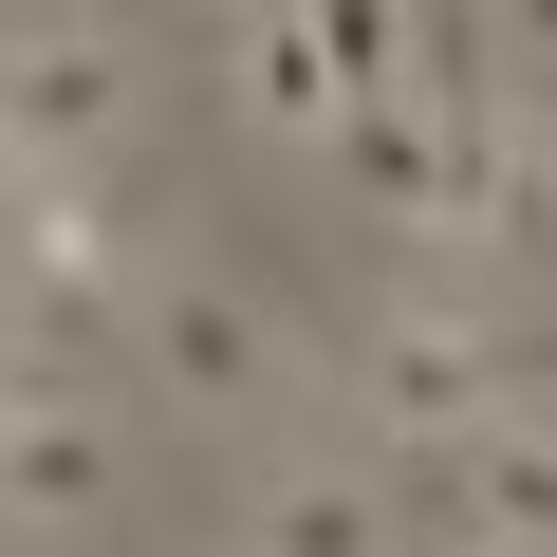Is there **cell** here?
<instances>
[{
    "label": "cell",
    "instance_id": "6da1fadb",
    "mask_svg": "<svg viewBox=\"0 0 557 557\" xmlns=\"http://www.w3.org/2000/svg\"><path fill=\"white\" fill-rule=\"evenodd\" d=\"M112 409L38 354V335H0V539H94L112 520Z\"/></svg>",
    "mask_w": 557,
    "mask_h": 557
},
{
    "label": "cell",
    "instance_id": "7a4b0ae2",
    "mask_svg": "<svg viewBox=\"0 0 557 557\" xmlns=\"http://www.w3.org/2000/svg\"><path fill=\"white\" fill-rule=\"evenodd\" d=\"M0 112L38 168H112L131 149V38L112 20H0Z\"/></svg>",
    "mask_w": 557,
    "mask_h": 557
},
{
    "label": "cell",
    "instance_id": "3957f363",
    "mask_svg": "<svg viewBox=\"0 0 557 557\" xmlns=\"http://www.w3.org/2000/svg\"><path fill=\"white\" fill-rule=\"evenodd\" d=\"M354 409H372L391 446H465V428H502V409H520V372H502V335H483V317H391V335L354 354Z\"/></svg>",
    "mask_w": 557,
    "mask_h": 557
},
{
    "label": "cell",
    "instance_id": "277c9868",
    "mask_svg": "<svg viewBox=\"0 0 557 557\" xmlns=\"http://www.w3.org/2000/svg\"><path fill=\"white\" fill-rule=\"evenodd\" d=\"M131 335H149V372H168L205 428H242V409L278 391V317L223 298V278H168V260H149V278H131Z\"/></svg>",
    "mask_w": 557,
    "mask_h": 557
},
{
    "label": "cell",
    "instance_id": "5b68a950",
    "mask_svg": "<svg viewBox=\"0 0 557 557\" xmlns=\"http://www.w3.org/2000/svg\"><path fill=\"white\" fill-rule=\"evenodd\" d=\"M0 242H20V317H131V278H149L94 168H38L20 205H0Z\"/></svg>",
    "mask_w": 557,
    "mask_h": 557
},
{
    "label": "cell",
    "instance_id": "8992f818",
    "mask_svg": "<svg viewBox=\"0 0 557 557\" xmlns=\"http://www.w3.org/2000/svg\"><path fill=\"white\" fill-rule=\"evenodd\" d=\"M242 557H391V483L372 465H278L242 502Z\"/></svg>",
    "mask_w": 557,
    "mask_h": 557
},
{
    "label": "cell",
    "instance_id": "52a82bcc",
    "mask_svg": "<svg viewBox=\"0 0 557 557\" xmlns=\"http://www.w3.org/2000/svg\"><path fill=\"white\" fill-rule=\"evenodd\" d=\"M335 168H354L372 205H409V223H428V186H446V112H428L409 75H391V94H335Z\"/></svg>",
    "mask_w": 557,
    "mask_h": 557
},
{
    "label": "cell",
    "instance_id": "ba28073f",
    "mask_svg": "<svg viewBox=\"0 0 557 557\" xmlns=\"http://www.w3.org/2000/svg\"><path fill=\"white\" fill-rule=\"evenodd\" d=\"M242 112L335 149V57H317V20H298V0H260V20H242Z\"/></svg>",
    "mask_w": 557,
    "mask_h": 557
},
{
    "label": "cell",
    "instance_id": "9c48e42d",
    "mask_svg": "<svg viewBox=\"0 0 557 557\" xmlns=\"http://www.w3.org/2000/svg\"><path fill=\"white\" fill-rule=\"evenodd\" d=\"M298 20H317L335 94H391V75H409V0H298Z\"/></svg>",
    "mask_w": 557,
    "mask_h": 557
},
{
    "label": "cell",
    "instance_id": "30bf717a",
    "mask_svg": "<svg viewBox=\"0 0 557 557\" xmlns=\"http://www.w3.org/2000/svg\"><path fill=\"white\" fill-rule=\"evenodd\" d=\"M502 38H520V57H557V0H502Z\"/></svg>",
    "mask_w": 557,
    "mask_h": 557
},
{
    "label": "cell",
    "instance_id": "8fae6325",
    "mask_svg": "<svg viewBox=\"0 0 557 557\" xmlns=\"http://www.w3.org/2000/svg\"><path fill=\"white\" fill-rule=\"evenodd\" d=\"M20 186H38V149H20V112H0V205H20Z\"/></svg>",
    "mask_w": 557,
    "mask_h": 557
},
{
    "label": "cell",
    "instance_id": "7c38bea8",
    "mask_svg": "<svg viewBox=\"0 0 557 557\" xmlns=\"http://www.w3.org/2000/svg\"><path fill=\"white\" fill-rule=\"evenodd\" d=\"M520 186H539V223H557V149H539V168H520Z\"/></svg>",
    "mask_w": 557,
    "mask_h": 557
},
{
    "label": "cell",
    "instance_id": "4fadbf2b",
    "mask_svg": "<svg viewBox=\"0 0 557 557\" xmlns=\"http://www.w3.org/2000/svg\"><path fill=\"white\" fill-rule=\"evenodd\" d=\"M465 557H520V539H465Z\"/></svg>",
    "mask_w": 557,
    "mask_h": 557
}]
</instances>
